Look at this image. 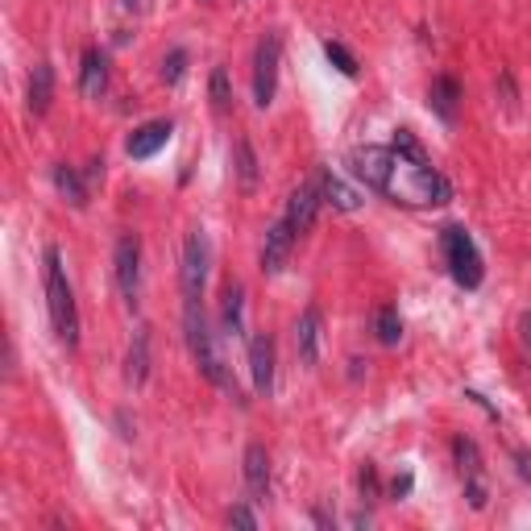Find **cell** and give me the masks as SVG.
Returning <instances> with one entry per match:
<instances>
[{"instance_id":"32","label":"cell","mask_w":531,"mask_h":531,"mask_svg":"<svg viewBox=\"0 0 531 531\" xmlns=\"http://www.w3.org/2000/svg\"><path fill=\"white\" fill-rule=\"evenodd\" d=\"M121 5H125V9L133 13V9H142V5H146V0H121Z\"/></svg>"},{"instance_id":"12","label":"cell","mask_w":531,"mask_h":531,"mask_svg":"<svg viewBox=\"0 0 531 531\" xmlns=\"http://www.w3.org/2000/svg\"><path fill=\"white\" fill-rule=\"evenodd\" d=\"M171 133H175V121H166V117L137 125V129L129 133V142H125V154H129L133 162H146V158H154L166 142H171Z\"/></svg>"},{"instance_id":"8","label":"cell","mask_w":531,"mask_h":531,"mask_svg":"<svg viewBox=\"0 0 531 531\" xmlns=\"http://www.w3.org/2000/svg\"><path fill=\"white\" fill-rule=\"evenodd\" d=\"M453 461L461 469V482H465V498L473 511H486V498H490V486H486V465H482V449L473 444L469 436H457L453 440Z\"/></svg>"},{"instance_id":"27","label":"cell","mask_w":531,"mask_h":531,"mask_svg":"<svg viewBox=\"0 0 531 531\" xmlns=\"http://www.w3.org/2000/svg\"><path fill=\"white\" fill-rule=\"evenodd\" d=\"M357 486H361V502H378V494H382V482H378V469L366 461L361 465V478H357Z\"/></svg>"},{"instance_id":"5","label":"cell","mask_w":531,"mask_h":531,"mask_svg":"<svg viewBox=\"0 0 531 531\" xmlns=\"http://www.w3.org/2000/svg\"><path fill=\"white\" fill-rule=\"evenodd\" d=\"M208 270H212V245H208V233H204V229H191L187 241H183V266H179L183 303H204Z\"/></svg>"},{"instance_id":"24","label":"cell","mask_w":531,"mask_h":531,"mask_svg":"<svg viewBox=\"0 0 531 531\" xmlns=\"http://www.w3.org/2000/svg\"><path fill=\"white\" fill-rule=\"evenodd\" d=\"M208 100H212L216 113H229V108H233V83H229L225 67H212V75H208Z\"/></svg>"},{"instance_id":"4","label":"cell","mask_w":531,"mask_h":531,"mask_svg":"<svg viewBox=\"0 0 531 531\" xmlns=\"http://www.w3.org/2000/svg\"><path fill=\"white\" fill-rule=\"evenodd\" d=\"M440 249H444V262H449L453 283L465 291H478L486 283V262H482V249L478 241L469 237L465 225H444L440 229Z\"/></svg>"},{"instance_id":"9","label":"cell","mask_w":531,"mask_h":531,"mask_svg":"<svg viewBox=\"0 0 531 531\" xmlns=\"http://www.w3.org/2000/svg\"><path fill=\"white\" fill-rule=\"evenodd\" d=\"M320 353H324V312L312 303V307H303V316L295 320V357H299V366L316 370Z\"/></svg>"},{"instance_id":"15","label":"cell","mask_w":531,"mask_h":531,"mask_svg":"<svg viewBox=\"0 0 531 531\" xmlns=\"http://www.w3.org/2000/svg\"><path fill=\"white\" fill-rule=\"evenodd\" d=\"M316 187H320V200L332 208V212H357L361 208V191L349 187L332 166H324V171L316 175Z\"/></svg>"},{"instance_id":"29","label":"cell","mask_w":531,"mask_h":531,"mask_svg":"<svg viewBox=\"0 0 531 531\" xmlns=\"http://www.w3.org/2000/svg\"><path fill=\"white\" fill-rule=\"evenodd\" d=\"M411 486H415V478H411V473L403 469V473H399V478H395V482H390V498H395V502H403V498L411 494Z\"/></svg>"},{"instance_id":"6","label":"cell","mask_w":531,"mask_h":531,"mask_svg":"<svg viewBox=\"0 0 531 531\" xmlns=\"http://www.w3.org/2000/svg\"><path fill=\"white\" fill-rule=\"evenodd\" d=\"M113 274H117V291H121L125 307L133 312V307L142 303V237H137V233H121L117 237Z\"/></svg>"},{"instance_id":"17","label":"cell","mask_w":531,"mask_h":531,"mask_svg":"<svg viewBox=\"0 0 531 531\" xmlns=\"http://www.w3.org/2000/svg\"><path fill=\"white\" fill-rule=\"evenodd\" d=\"M245 486H249V494H254V502L270 498V453L258 440L245 444Z\"/></svg>"},{"instance_id":"26","label":"cell","mask_w":531,"mask_h":531,"mask_svg":"<svg viewBox=\"0 0 531 531\" xmlns=\"http://www.w3.org/2000/svg\"><path fill=\"white\" fill-rule=\"evenodd\" d=\"M324 54H328V63L337 67L341 75H349V79H357V59H353V50L345 46V42H324Z\"/></svg>"},{"instance_id":"25","label":"cell","mask_w":531,"mask_h":531,"mask_svg":"<svg viewBox=\"0 0 531 531\" xmlns=\"http://www.w3.org/2000/svg\"><path fill=\"white\" fill-rule=\"evenodd\" d=\"M183 75H187V50L175 46V50L162 59V83H166V88H179Z\"/></svg>"},{"instance_id":"22","label":"cell","mask_w":531,"mask_h":531,"mask_svg":"<svg viewBox=\"0 0 531 531\" xmlns=\"http://www.w3.org/2000/svg\"><path fill=\"white\" fill-rule=\"evenodd\" d=\"M54 191H59L63 200L75 204V208L88 204V179H83V175L75 171V166H67V162L54 166Z\"/></svg>"},{"instance_id":"21","label":"cell","mask_w":531,"mask_h":531,"mask_svg":"<svg viewBox=\"0 0 531 531\" xmlns=\"http://www.w3.org/2000/svg\"><path fill=\"white\" fill-rule=\"evenodd\" d=\"M220 328H225V337H233V341L245 337V287L241 283L225 287V303H220Z\"/></svg>"},{"instance_id":"3","label":"cell","mask_w":531,"mask_h":531,"mask_svg":"<svg viewBox=\"0 0 531 531\" xmlns=\"http://www.w3.org/2000/svg\"><path fill=\"white\" fill-rule=\"evenodd\" d=\"M183 332H187V349L195 357V370H200L212 386L225 390V395L237 399V382L229 378L225 357H220V349H216V337H212V324H208L204 303H183Z\"/></svg>"},{"instance_id":"14","label":"cell","mask_w":531,"mask_h":531,"mask_svg":"<svg viewBox=\"0 0 531 531\" xmlns=\"http://www.w3.org/2000/svg\"><path fill=\"white\" fill-rule=\"evenodd\" d=\"M461 100H465L461 79H457V75H449V71H440V75L432 79L428 108H432V113H436L444 125H453V121H457V108H461Z\"/></svg>"},{"instance_id":"31","label":"cell","mask_w":531,"mask_h":531,"mask_svg":"<svg viewBox=\"0 0 531 531\" xmlns=\"http://www.w3.org/2000/svg\"><path fill=\"white\" fill-rule=\"evenodd\" d=\"M312 523H316V527H332V523H337V519H332L328 511H320V507H316V511H312Z\"/></svg>"},{"instance_id":"7","label":"cell","mask_w":531,"mask_h":531,"mask_svg":"<svg viewBox=\"0 0 531 531\" xmlns=\"http://www.w3.org/2000/svg\"><path fill=\"white\" fill-rule=\"evenodd\" d=\"M278 63H283V34L266 30L254 50V104L270 108L278 96Z\"/></svg>"},{"instance_id":"2","label":"cell","mask_w":531,"mask_h":531,"mask_svg":"<svg viewBox=\"0 0 531 531\" xmlns=\"http://www.w3.org/2000/svg\"><path fill=\"white\" fill-rule=\"evenodd\" d=\"M42 262H46V312H50V324H54V332H59V341L67 349H75L79 345V307H75L67 266H63V249L46 245Z\"/></svg>"},{"instance_id":"33","label":"cell","mask_w":531,"mask_h":531,"mask_svg":"<svg viewBox=\"0 0 531 531\" xmlns=\"http://www.w3.org/2000/svg\"><path fill=\"white\" fill-rule=\"evenodd\" d=\"M523 337H527V341H531V312H527V316H523Z\"/></svg>"},{"instance_id":"11","label":"cell","mask_w":531,"mask_h":531,"mask_svg":"<svg viewBox=\"0 0 531 531\" xmlns=\"http://www.w3.org/2000/svg\"><path fill=\"white\" fill-rule=\"evenodd\" d=\"M295 229L287 220H274L266 229V241H262V274H283L291 266V254H295Z\"/></svg>"},{"instance_id":"28","label":"cell","mask_w":531,"mask_h":531,"mask_svg":"<svg viewBox=\"0 0 531 531\" xmlns=\"http://www.w3.org/2000/svg\"><path fill=\"white\" fill-rule=\"evenodd\" d=\"M229 523H233V527H249V531H254V527H258V515L249 511V507H241V502H237V507L229 511Z\"/></svg>"},{"instance_id":"13","label":"cell","mask_w":531,"mask_h":531,"mask_svg":"<svg viewBox=\"0 0 531 531\" xmlns=\"http://www.w3.org/2000/svg\"><path fill=\"white\" fill-rule=\"evenodd\" d=\"M249 378H254V390L262 399L274 395V337L270 332H258L249 341Z\"/></svg>"},{"instance_id":"19","label":"cell","mask_w":531,"mask_h":531,"mask_svg":"<svg viewBox=\"0 0 531 531\" xmlns=\"http://www.w3.org/2000/svg\"><path fill=\"white\" fill-rule=\"evenodd\" d=\"M125 382L133 390H142L150 382V328L142 324L133 332V341H129V353H125Z\"/></svg>"},{"instance_id":"23","label":"cell","mask_w":531,"mask_h":531,"mask_svg":"<svg viewBox=\"0 0 531 531\" xmlns=\"http://www.w3.org/2000/svg\"><path fill=\"white\" fill-rule=\"evenodd\" d=\"M374 337H378V345H386V349H395V345L403 341V316H399L395 303H382L378 312H374Z\"/></svg>"},{"instance_id":"30","label":"cell","mask_w":531,"mask_h":531,"mask_svg":"<svg viewBox=\"0 0 531 531\" xmlns=\"http://www.w3.org/2000/svg\"><path fill=\"white\" fill-rule=\"evenodd\" d=\"M83 179H88V183L104 179V158H92V162H88V171H83Z\"/></svg>"},{"instance_id":"18","label":"cell","mask_w":531,"mask_h":531,"mask_svg":"<svg viewBox=\"0 0 531 531\" xmlns=\"http://www.w3.org/2000/svg\"><path fill=\"white\" fill-rule=\"evenodd\" d=\"M233 179H237V187H241L245 195H254V191H258V179H262L258 150H254V142H249L245 133L233 142Z\"/></svg>"},{"instance_id":"16","label":"cell","mask_w":531,"mask_h":531,"mask_svg":"<svg viewBox=\"0 0 531 531\" xmlns=\"http://www.w3.org/2000/svg\"><path fill=\"white\" fill-rule=\"evenodd\" d=\"M79 92L88 100H100L108 92V54L100 46H88L79 59Z\"/></svg>"},{"instance_id":"10","label":"cell","mask_w":531,"mask_h":531,"mask_svg":"<svg viewBox=\"0 0 531 531\" xmlns=\"http://www.w3.org/2000/svg\"><path fill=\"white\" fill-rule=\"evenodd\" d=\"M320 208H324V200H320V187H316V179H307V183H299L295 191H291V200H287V212H283V220L295 229V237H307L316 229V216H320Z\"/></svg>"},{"instance_id":"1","label":"cell","mask_w":531,"mask_h":531,"mask_svg":"<svg viewBox=\"0 0 531 531\" xmlns=\"http://www.w3.org/2000/svg\"><path fill=\"white\" fill-rule=\"evenodd\" d=\"M349 171L366 183L370 191L386 195L390 204L407 208H436L453 200V183L444 179L428 150L419 146L411 129H399L390 146H361L349 154Z\"/></svg>"},{"instance_id":"20","label":"cell","mask_w":531,"mask_h":531,"mask_svg":"<svg viewBox=\"0 0 531 531\" xmlns=\"http://www.w3.org/2000/svg\"><path fill=\"white\" fill-rule=\"evenodd\" d=\"M25 104H30L34 117L50 113V104H54V67L50 63H38L30 71V92H25Z\"/></svg>"}]
</instances>
